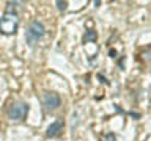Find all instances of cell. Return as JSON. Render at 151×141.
I'll return each mask as SVG.
<instances>
[{
	"label": "cell",
	"instance_id": "5",
	"mask_svg": "<svg viewBox=\"0 0 151 141\" xmlns=\"http://www.w3.org/2000/svg\"><path fill=\"white\" fill-rule=\"evenodd\" d=\"M63 119H57L54 121L52 124L47 127V130H46V136L47 138H55V136H58L60 135V132L63 130Z\"/></svg>",
	"mask_w": 151,
	"mask_h": 141
},
{
	"label": "cell",
	"instance_id": "6",
	"mask_svg": "<svg viewBox=\"0 0 151 141\" xmlns=\"http://www.w3.org/2000/svg\"><path fill=\"white\" fill-rule=\"evenodd\" d=\"M87 41H96V31L90 30V31L85 33V36H83V42H87Z\"/></svg>",
	"mask_w": 151,
	"mask_h": 141
},
{
	"label": "cell",
	"instance_id": "7",
	"mask_svg": "<svg viewBox=\"0 0 151 141\" xmlns=\"http://www.w3.org/2000/svg\"><path fill=\"white\" fill-rule=\"evenodd\" d=\"M66 6H68V2H61V0H58V2H57V8H58L60 11H65Z\"/></svg>",
	"mask_w": 151,
	"mask_h": 141
},
{
	"label": "cell",
	"instance_id": "1",
	"mask_svg": "<svg viewBox=\"0 0 151 141\" xmlns=\"http://www.w3.org/2000/svg\"><path fill=\"white\" fill-rule=\"evenodd\" d=\"M19 27V19L16 13H5L0 17V33L2 35H14Z\"/></svg>",
	"mask_w": 151,
	"mask_h": 141
},
{
	"label": "cell",
	"instance_id": "2",
	"mask_svg": "<svg viewBox=\"0 0 151 141\" xmlns=\"http://www.w3.org/2000/svg\"><path fill=\"white\" fill-rule=\"evenodd\" d=\"M44 33H46L44 25H42L41 22H38V21H33L30 25H28L27 31H25V41H27V44L28 46H35L36 42L40 41L42 36H44Z\"/></svg>",
	"mask_w": 151,
	"mask_h": 141
},
{
	"label": "cell",
	"instance_id": "8",
	"mask_svg": "<svg viewBox=\"0 0 151 141\" xmlns=\"http://www.w3.org/2000/svg\"><path fill=\"white\" fill-rule=\"evenodd\" d=\"M106 138H107V141H116V138H115L113 135H107Z\"/></svg>",
	"mask_w": 151,
	"mask_h": 141
},
{
	"label": "cell",
	"instance_id": "3",
	"mask_svg": "<svg viewBox=\"0 0 151 141\" xmlns=\"http://www.w3.org/2000/svg\"><path fill=\"white\" fill-rule=\"evenodd\" d=\"M28 113V103L25 102H14L8 110V118L11 121H22Z\"/></svg>",
	"mask_w": 151,
	"mask_h": 141
},
{
	"label": "cell",
	"instance_id": "4",
	"mask_svg": "<svg viewBox=\"0 0 151 141\" xmlns=\"http://www.w3.org/2000/svg\"><path fill=\"white\" fill-rule=\"evenodd\" d=\"M60 96L57 93H46L42 96V105L46 107V110H55L60 107Z\"/></svg>",
	"mask_w": 151,
	"mask_h": 141
},
{
	"label": "cell",
	"instance_id": "9",
	"mask_svg": "<svg viewBox=\"0 0 151 141\" xmlns=\"http://www.w3.org/2000/svg\"><path fill=\"white\" fill-rule=\"evenodd\" d=\"M115 55H116V52H115V50H110V56H112V58H113Z\"/></svg>",
	"mask_w": 151,
	"mask_h": 141
}]
</instances>
